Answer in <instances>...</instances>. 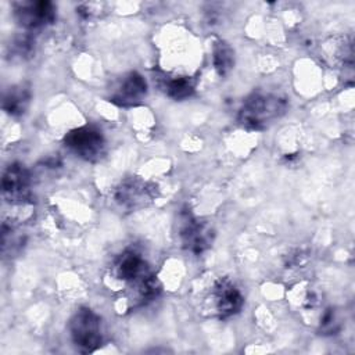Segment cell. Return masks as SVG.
I'll list each match as a JSON object with an SVG mask.
<instances>
[{
    "mask_svg": "<svg viewBox=\"0 0 355 355\" xmlns=\"http://www.w3.org/2000/svg\"><path fill=\"white\" fill-rule=\"evenodd\" d=\"M208 302L212 313L225 319L236 315L243 308L244 297L232 280L222 277L214 283Z\"/></svg>",
    "mask_w": 355,
    "mask_h": 355,
    "instance_id": "5",
    "label": "cell"
},
{
    "mask_svg": "<svg viewBox=\"0 0 355 355\" xmlns=\"http://www.w3.org/2000/svg\"><path fill=\"white\" fill-rule=\"evenodd\" d=\"M147 96V82L139 72H129L110 96V101L119 107H135Z\"/></svg>",
    "mask_w": 355,
    "mask_h": 355,
    "instance_id": "10",
    "label": "cell"
},
{
    "mask_svg": "<svg viewBox=\"0 0 355 355\" xmlns=\"http://www.w3.org/2000/svg\"><path fill=\"white\" fill-rule=\"evenodd\" d=\"M157 197V187L137 176L123 179L114 190V200L126 209L135 211L148 205Z\"/></svg>",
    "mask_w": 355,
    "mask_h": 355,
    "instance_id": "4",
    "label": "cell"
},
{
    "mask_svg": "<svg viewBox=\"0 0 355 355\" xmlns=\"http://www.w3.org/2000/svg\"><path fill=\"white\" fill-rule=\"evenodd\" d=\"M64 144L73 154L86 161H98L105 153V139L94 126H80L68 132Z\"/></svg>",
    "mask_w": 355,
    "mask_h": 355,
    "instance_id": "3",
    "label": "cell"
},
{
    "mask_svg": "<svg viewBox=\"0 0 355 355\" xmlns=\"http://www.w3.org/2000/svg\"><path fill=\"white\" fill-rule=\"evenodd\" d=\"M212 64L219 76H226L234 65V51L223 40H218L212 49Z\"/></svg>",
    "mask_w": 355,
    "mask_h": 355,
    "instance_id": "12",
    "label": "cell"
},
{
    "mask_svg": "<svg viewBox=\"0 0 355 355\" xmlns=\"http://www.w3.org/2000/svg\"><path fill=\"white\" fill-rule=\"evenodd\" d=\"M111 275L130 287L150 275V270L141 254L133 248H128L115 258L111 266Z\"/></svg>",
    "mask_w": 355,
    "mask_h": 355,
    "instance_id": "9",
    "label": "cell"
},
{
    "mask_svg": "<svg viewBox=\"0 0 355 355\" xmlns=\"http://www.w3.org/2000/svg\"><path fill=\"white\" fill-rule=\"evenodd\" d=\"M69 334L78 351L94 352L103 344L101 318L90 308H79L69 320Z\"/></svg>",
    "mask_w": 355,
    "mask_h": 355,
    "instance_id": "2",
    "label": "cell"
},
{
    "mask_svg": "<svg viewBox=\"0 0 355 355\" xmlns=\"http://www.w3.org/2000/svg\"><path fill=\"white\" fill-rule=\"evenodd\" d=\"M31 101V90L25 85L10 87L3 97V110L11 116L22 115Z\"/></svg>",
    "mask_w": 355,
    "mask_h": 355,
    "instance_id": "11",
    "label": "cell"
},
{
    "mask_svg": "<svg viewBox=\"0 0 355 355\" xmlns=\"http://www.w3.org/2000/svg\"><path fill=\"white\" fill-rule=\"evenodd\" d=\"M287 110V98L273 93H252L240 111L239 123L250 130H262L279 119Z\"/></svg>",
    "mask_w": 355,
    "mask_h": 355,
    "instance_id": "1",
    "label": "cell"
},
{
    "mask_svg": "<svg viewBox=\"0 0 355 355\" xmlns=\"http://www.w3.org/2000/svg\"><path fill=\"white\" fill-rule=\"evenodd\" d=\"M309 255L311 252L309 251H305V250H295L294 252L288 254L287 255V261H286V265L287 268H298V266H302L308 262L309 259Z\"/></svg>",
    "mask_w": 355,
    "mask_h": 355,
    "instance_id": "15",
    "label": "cell"
},
{
    "mask_svg": "<svg viewBox=\"0 0 355 355\" xmlns=\"http://www.w3.org/2000/svg\"><path fill=\"white\" fill-rule=\"evenodd\" d=\"M14 18L25 29H39L55 19V7L51 1H19L14 4Z\"/></svg>",
    "mask_w": 355,
    "mask_h": 355,
    "instance_id": "8",
    "label": "cell"
},
{
    "mask_svg": "<svg viewBox=\"0 0 355 355\" xmlns=\"http://www.w3.org/2000/svg\"><path fill=\"white\" fill-rule=\"evenodd\" d=\"M162 87L165 93L173 100H184L194 93V80L189 76H168Z\"/></svg>",
    "mask_w": 355,
    "mask_h": 355,
    "instance_id": "13",
    "label": "cell"
},
{
    "mask_svg": "<svg viewBox=\"0 0 355 355\" xmlns=\"http://www.w3.org/2000/svg\"><path fill=\"white\" fill-rule=\"evenodd\" d=\"M3 197L11 204H25L31 201V173L19 162L10 164L1 178Z\"/></svg>",
    "mask_w": 355,
    "mask_h": 355,
    "instance_id": "6",
    "label": "cell"
},
{
    "mask_svg": "<svg viewBox=\"0 0 355 355\" xmlns=\"http://www.w3.org/2000/svg\"><path fill=\"white\" fill-rule=\"evenodd\" d=\"M179 236L186 251L200 255L212 245L215 233L208 222L200 220L191 215H186L183 218Z\"/></svg>",
    "mask_w": 355,
    "mask_h": 355,
    "instance_id": "7",
    "label": "cell"
},
{
    "mask_svg": "<svg viewBox=\"0 0 355 355\" xmlns=\"http://www.w3.org/2000/svg\"><path fill=\"white\" fill-rule=\"evenodd\" d=\"M336 323H337V322H336L334 311H333V309H327V311L323 313L322 319H320V327H322V330H323V331H327V333H331V331L334 330L333 326H334Z\"/></svg>",
    "mask_w": 355,
    "mask_h": 355,
    "instance_id": "16",
    "label": "cell"
},
{
    "mask_svg": "<svg viewBox=\"0 0 355 355\" xmlns=\"http://www.w3.org/2000/svg\"><path fill=\"white\" fill-rule=\"evenodd\" d=\"M35 50V40L29 35L18 36L12 44H10V55L18 58H28Z\"/></svg>",
    "mask_w": 355,
    "mask_h": 355,
    "instance_id": "14",
    "label": "cell"
}]
</instances>
